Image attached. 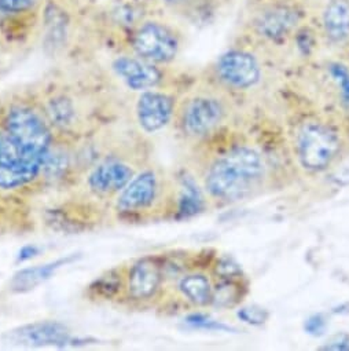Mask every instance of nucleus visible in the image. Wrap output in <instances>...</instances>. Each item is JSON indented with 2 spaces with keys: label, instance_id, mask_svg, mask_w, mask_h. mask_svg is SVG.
<instances>
[{
  "label": "nucleus",
  "instance_id": "f257e3e1",
  "mask_svg": "<svg viewBox=\"0 0 349 351\" xmlns=\"http://www.w3.org/2000/svg\"><path fill=\"white\" fill-rule=\"evenodd\" d=\"M264 161L252 147H235L209 168L205 188L220 200H235L255 189L264 177Z\"/></svg>",
  "mask_w": 349,
  "mask_h": 351
},
{
  "label": "nucleus",
  "instance_id": "f03ea898",
  "mask_svg": "<svg viewBox=\"0 0 349 351\" xmlns=\"http://www.w3.org/2000/svg\"><path fill=\"white\" fill-rule=\"evenodd\" d=\"M248 13L246 28L253 36L281 45L301 31L309 12L302 0H255Z\"/></svg>",
  "mask_w": 349,
  "mask_h": 351
},
{
  "label": "nucleus",
  "instance_id": "7ed1b4c3",
  "mask_svg": "<svg viewBox=\"0 0 349 351\" xmlns=\"http://www.w3.org/2000/svg\"><path fill=\"white\" fill-rule=\"evenodd\" d=\"M125 39L132 54L159 66L177 60L183 45L177 24L150 13L125 32Z\"/></svg>",
  "mask_w": 349,
  "mask_h": 351
},
{
  "label": "nucleus",
  "instance_id": "20e7f679",
  "mask_svg": "<svg viewBox=\"0 0 349 351\" xmlns=\"http://www.w3.org/2000/svg\"><path fill=\"white\" fill-rule=\"evenodd\" d=\"M5 132L18 152L34 160L44 161L53 136L40 112L29 105H14L5 117Z\"/></svg>",
  "mask_w": 349,
  "mask_h": 351
},
{
  "label": "nucleus",
  "instance_id": "39448f33",
  "mask_svg": "<svg viewBox=\"0 0 349 351\" xmlns=\"http://www.w3.org/2000/svg\"><path fill=\"white\" fill-rule=\"evenodd\" d=\"M339 147L338 134L324 123L308 121L298 131L296 152L300 164L307 171L326 169L338 156Z\"/></svg>",
  "mask_w": 349,
  "mask_h": 351
},
{
  "label": "nucleus",
  "instance_id": "423d86ee",
  "mask_svg": "<svg viewBox=\"0 0 349 351\" xmlns=\"http://www.w3.org/2000/svg\"><path fill=\"white\" fill-rule=\"evenodd\" d=\"M226 114L223 102L208 93L190 95L181 108V123L185 134L201 138L219 127Z\"/></svg>",
  "mask_w": 349,
  "mask_h": 351
},
{
  "label": "nucleus",
  "instance_id": "0eeeda50",
  "mask_svg": "<svg viewBox=\"0 0 349 351\" xmlns=\"http://www.w3.org/2000/svg\"><path fill=\"white\" fill-rule=\"evenodd\" d=\"M215 75L224 86L246 91L261 80V65L255 54L244 49L223 53L215 64Z\"/></svg>",
  "mask_w": 349,
  "mask_h": 351
},
{
  "label": "nucleus",
  "instance_id": "6e6552de",
  "mask_svg": "<svg viewBox=\"0 0 349 351\" xmlns=\"http://www.w3.org/2000/svg\"><path fill=\"white\" fill-rule=\"evenodd\" d=\"M316 23L322 39L330 47L349 46V0H322Z\"/></svg>",
  "mask_w": 349,
  "mask_h": 351
},
{
  "label": "nucleus",
  "instance_id": "1a4fd4ad",
  "mask_svg": "<svg viewBox=\"0 0 349 351\" xmlns=\"http://www.w3.org/2000/svg\"><path fill=\"white\" fill-rule=\"evenodd\" d=\"M114 75L132 91H146L157 88L162 79L164 72L159 65L146 61L135 54L118 56L112 62Z\"/></svg>",
  "mask_w": 349,
  "mask_h": 351
},
{
  "label": "nucleus",
  "instance_id": "9d476101",
  "mask_svg": "<svg viewBox=\"0 0 349 351\" xmlns=\"http://www.w3.org/2000/svg\"><path fill=\"white\" fill-rule=\"evenodd\" d=\"M42 160L24 157L12 142L0 152V189H17L32 182L42 173Z\"/></svg>",
  "mask_w": 349,
  "mask_h": 351
},
{
  "label": "nucleus",
  "instance_id": "9b49d317",
  "mask_svg": "<svg viewBox=\"0 0 349 351\" xmlns=\"http://www.w3.org/2000/svg\"><path fill=\"white\" fill-rule=\"evenodd\" d=\"M174 98L157 88L142 91L136 102V117L146 132L162 130L173 117Z\"/></svg>",
  "mask_w": 349,
  "mask_h": 351
},
{
  "label": "nucleus",
  "instance_id": "f8f14e48",
  "mask_svg": "<svg viewBox=\"0 0 349 351\" xmlns=\"http://www.w3.org/2000/svg\"><path fill=\"white\" fill-rule=\"evenodd\" d=\"M8 343L21 346H65L72 341L69 329L57 321H40L9 330L5 337Z\"/></svg>",
  "mask_w": 349,
  "mask_h": 351
},
{
  "label": "nucleus",
  "instance_id": "ddd939ff",
  "mask_svg": "<svg viewBox=\"0 0 349 351\" xmlns=\"http://www.w3.org/2000/svg\"><path fill=\"white\" fill-rule=\"evenodd\" d=\"M132 178L133 171L129 165L117 160H109L91 171L88 186L99 196H112L121 192Z\"/></svg>",
  "mask_w": 349,
  "mask_h": 351
},
{
  "label": "nucleus",
  "instance_id": "4468645a",
  "mask_svg": "<svg viewBox=\"0 0 349 351\" xmlns=\"http://www.w3.org/2000/svg\"><path fill=\"white\" fill-rule=\"evenodd\" d=\"M40 0H0V28L2 31H25L34 28L42 17Z\"/></svg>",
  "mask_w": 349,
  "mask_h": 351
},
{
  "label": "nucleus",
  "instance_id": "2eb2a0df",
  "mask_svg": "<svg viewBox=\"0 0 349 351\" xmlns=\"http://www.w3.org/2000/svg\"><path fill=\"white\" fill-rule=\"evenodd\" d=\"M162 282V266L154 258L138 261L128 273V295L135 300H147L153 298Z\"/></svg>",
  "mask_w": 349,
  "mask_h": 351
},
{
  "label": "nucleus",
  "instance_id": "dca6fc26",
  "mask_svg": "<svg viewBox=\"0 0 349 351\" xmlns=\"http://www.w3.org/2000/svg\"><path fill=\"white\" fill-rule=\"evenodd\" d=\"M158 181L153 171H143L121 191L117 207L122 213H138L148 208L157 197Z\"/></svg>",
  "mask_w": 349,
  "mask_h": 351
},
{
  "label": "nucleus",
  "instance_id": "f3484780",
  "mask_svg": "<svg viewBox=\"0 0 349 351\" xmlns=\"http://www.w3.org/2000/svg\"><path fill=\"white\" fill-rule=\"evenodd\" d=\"M76 258H77L76 255H69V256L61 258L55 262L23 269L14 274L13 280L10 281V289L14 292H18V293L32 291L36 287H39L40 284L46 282L49 278H51L57 273V270H60L62 266L73 262Z\"/></svg>",
  "mask_w": 349,
  "mask_h": 351
},
{
  "label": "nucleus",
  "instance_id": "a211bd4d",
  "mask_svg": "<svg viewBox=\"0 0 349 351\" xmlns=\"http://www.w3.org/2000/svg\"><path fill=\"white\" fill-rule=\"evenodd\" d=\"M179 289L183 296L197 306H205L212 302V285L204 274H189L179 282Z\"/></svg>",
  "mask_w": 349,
  "mask_h": 351
},
{
  "label": "nucleus",
  "instance_id": "6ab92c4d",
  "mask_svg": "<svg viewBox=\"0 0 349 351\" xmlns=\"http://www.w3.org/2000/svg\"><path fill=\"white\" fill-rule=\"evenodd\" d=\"M204 207V199L192 178H183L182 184V195L178 203V217L179 218H190L198 213H201Z\"/></svg>",
  "mask_w": 349,
  "mask_h": 351
},
{
  "label": "nucleus",
  "instance_id": "aec40b11",
  "mask_svg": "<svg viewBox=\"0 0 349 351\" xmlns=\"http://www.w3.org/2000/svg\"><path fill=\"white\" fill-rule=\"evenodd\" d=\"M46 114L53 124L68 127L76 117V109L70 98L65 95H54L46 104Z\"/></svg>",
  "mask_w": 349,
  "mask_h": 351
},
{
  "label": "nucleus",
  "instance_id": "412c9836",
  "mask_svg": "<svg viewBox=\"0 0 349 351\" xmlns=\"http://www.w3.org/2000/svg\"><path fill=\"white\" fill-rule=\"evenodd\" d=\"M327 75L337 91L339 104L349 110V68L342 62H330L327 65Z\"/></svg>",
  "mask_w": 349,
  "mask_h": 351
},
{
  "label": "nucleus",
  "instance_id": "4be33fe9",
  "mask_svg": "<svg viewBox=\"0 0 349 351\" xmlns=\"http://www.w3.org/2000/svg\"><path fill=\"white\" fill-rule=\"evenodd\" d=\"M150 2L153 6H158L164 12L186 16L197 12L201 0H150Z\"/></svg>",
  "mask_w": 349,
  "mask_h": 351
},
{
  "label": "nucleus",
  "instance_id": "5701e85b",
  "mask_svg": "<svg viewBox=\"0 0 349 351\" xmlns=\"http://www.w3.org/2000/svg\"><path fill=\"white\" fill-rule=\"evenodd\" d=\"M240 298V289L233 282V280H223L220 285H218L216 289H214L212 293V302L222 307H230L233 306Z\"/></svg>",
  "mask_w": 349,
  "mask_h": 351
},
{
  "label": "nucleus",
  "instance_id": "b1692460",
  "mask_svg": "<svg viewBox=\"0 0 349 351\" xmlns=\"http://www.w3.org/2000/svg\"><path fill=\"white\" fill-rule=\"evenodd\" d=\"M237 317L249 325H263L268 319V311L259 306H245L237 311Z\"/></svg>",
  "mask_w": 349,
  "mask_h": 351
},
{
  "label": "nucleus",
  "instance_id": "393cba45",
  "mask_svg": "<svg viewBox=\"0 0 349 351\" xmlns=\"http://www.w3.org/2000/svg\"><path fill=\"white\" fill-rule=\"evenodd\" d=\"M215 273L222 280H233L241 274V267L234 259L229 256H223L218 261L215 266Z\"/></svg>",
  "mask_w": 349,
  "mask_h": 351
},
{
  "label": "nucleus",
  "instance_id": "a878e982",
  "mask_svg": "<svg viewBox=\"0 0 349 351\" xmlns=\"http://www.w3.org/2000/svg\"><path fill=\"white\" fill-rule=\"evenodd\" d=\"M188 324H190L194 328H203V329H209V330H231L233 328L220 324L204 314H192L186 318Z\"/></svg>",
  "mask_w": 349,
  "mask_h": 351
},
{
  "label": "nucleus",
  "instance_id": "bb28decb",
  "mask_svg": "<svg viewBox=\"0 0 349 351\" xmlns=\"http://www.w3.org/2000/svg\"><path fill=\"white\" fill-rule=\"evenodd\" d=\"M304 329L307 333L312 335V336H320L324 333L326 330V319L322 314H315L312 317H309L305 324H304Z\"/></svg>",
  "mask_w": 349,
  "mask_h": 351
},
{
  "label": "nucleus",
  "instance_id": "cd10ccee",
  "mask_svg": "<svg viewBox=\"0 0 349 351\" xmlns=\"http://www.w3.org/2000/svg\"><path fill=\"white\" fill-rule=\"evenodd\" d=\"M322 350H335V351L349 350V335H346V333L335 335L331 340H328L322 347Z\"/></svg>",
  "mask_w": 349,
  "mask_h": 351
},
{
  "label": "nucleus",
  "instance_id": "c85d7f7f",
  "mask_svg": "<svg viewBox=\"0 0 349 351\" xmlns=\"http://www.w3.org/2000/svg\"><path fill=\"white\" fill-rule=\"evenodd\" d=\"M39 254V248L35 247V245H27L24 247L20 254H18V262H25V261H29L32 259L34 256H36Z\"/></svg>",
  "mask_w": 349,
  "mask_h": 351
}]
</instances>
